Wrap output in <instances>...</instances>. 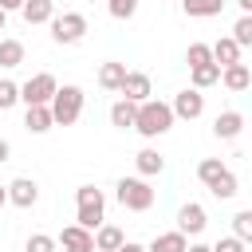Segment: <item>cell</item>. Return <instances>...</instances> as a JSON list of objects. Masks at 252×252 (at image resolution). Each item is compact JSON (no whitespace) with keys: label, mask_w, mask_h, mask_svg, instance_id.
<instances>
[{"label":"cell","mask_w":252,"mask_h":252,"mask_svg":"<svg viewBox=\"0 0 252 252\" xmlns=\"http://www.w3.org/2000/svg\"><path fill=\"white\" fill-rule=\"evenodd\" d=\"M8 201H12L16 209H32V205L39 201V185H35L32 177H16V181L8 185Z\"/></svg>","instance_id":"obj_12"},{"label":"cell","mask_w":252,"mask_h":252,"mask_svg":"<svg viewBox=\"0 0 252 252\" xmlns=\"http://www.w3.org/2000/svg\"><path fill=\"white\" fill-rule=\"evenodd\" d=\"M8 154H12V146H8L4 138H0V161H8Z\"/></svg>","instance_id":"obj_37"},{"label":"cell","mask_w":252,"mask_h":252,"mask_svg":"<svg viewBox=\"0 0 252 252\" xmlns=\"http://www.w3.org/2000/svg\"><path fill=\"white\" fill-rule=\"evenodd\" d=\"M4 24H8V12H4V8H0V32H4Z\"/></svg>","instance_id":"obj_40"},{"label":"cell","mask_w":252,"mask_h":252,"mask_svg":"<svg viewBox=\"0 0 252 252\" xmlns=\"http://www.w3.org/2000/svg\"><path fill=\"white\" fill-rule=\"evenodd\" d=\"M122 240H126V232H122L118 224H106V220H102V224L94 228V248H98V252H118Z\"/></svg>","instance_id":"obj_14"},{"label":"cell","mask_w":252,"mask_h":252,"mask_svg":"<svg viewBox=\"0 0 252 252\" xmlns=\"http://www.w3.org/2000/svg\"><path fill=\"white\" fill-rule=\"evenodd\" d=\"M220 83H224V91H232V94H244V91L252 87V71H248V63L220 67Z\"/></svg>","instance_id":"obj_13"},{"label":"cell","mask_w":252,"mask_h":252,"mask_svg":"<svg viewBox=\"0 0 252 252\" xmlns=\"http://www.w3.org/2000/svg\"><path fill=\"white\" fill-rule=\"evenodd\" d=\"M122 98H130V102H146L150 94H154V87H150V75L146 71H126V79H122V91H118Z\"/></svg>","instance_id":"obj_10"},{"label":"cell","mask_w":252,"mask_h":252,"mask_svg":"<svg viewBox=\"0 0 252 252\" xmlns=\"http://www.w3.org/2000/svg\"><path fill=\"white\" fill-rule=\"evenodd\" d=\"M20 102V83H12V79H0V110H12Z\"/></svg>","instance_id":"obj_31"},{"label":"cell","mask_w":252,"mask_h":252,"mask_svg":"<svg viewBox=\"0 0 252 252\" xmlns=\"http://www.w3.org/2000/svg\"><path fill=\"white\" fill-rule=\"evenodd\" d=\"M55 244H59L63 252H94V232L83 228V224H67V228L55 236Z\"/></svg>","instance_id":"obj_9"},{"label":"cell","mask_w":252,"mask_h":252,"mask_svg":"<svg viewBox=\"0 0 252 252\" xmlns=\"http://www.w3.org/2000/svg\"><path fill=\"white\" fill-rule=\"evenodd\" d=\"M169 106H173V118L193 122V118H201V114H205V94H201L197 87H185V91H177V98H173Z\"/></svg>","instance_id":"obj_7"},{"label":"cell","mask_w":252,"mask_h":252,"mask_svg":"<svg viewBox=\"0 0 252 252\" xmlns=\"http://www.w3.org/2000/svg\"><path fill=\"white\" fill-rule=\"evenodd\" d=\"M114 197L126 213H150L154 209V189H150L146 177H122L114 185Z\"/></svg>","instance_id":"obj_4"},{"label":"cell","mask_w":252,"mask_h":252,"mask_svg":"<svg viewBox=\"0 0 252 252\" xmlns=\"http://www.w3.org/2000/svg\"><path fill=\"white\" fill-rule=\"evenodd\" d=\"M118 252H146V244H134V240H122V248Z\"/></svg>","instance_id":"obj_35"},{"label":"cell","mask_w":252,"mask_h":252,"mask_svg":"<svg viewBox=\"0 0 252 252\" xmlns=\"http://www.w3.org/2000/svg\"><path fill=\"white\" fill-rule=\"evenodd\" d=\"M106 12H110L114 20H130V16L138 12V0H106Z\"/></svg>","instance_id":"obj_32"},{"label":"cell","mask_w":252,"mask_h":252,"mask_svg":"<svg viewBox=\"0 0 252 252\" xmlns=\"http://www.w3.org/2000/svg\"><path fill=\"white\" fill-rule=\"evenodd\" d=\"M134 118H138V102H130V98H118L110 106V122L118 130H134Z\"/></svg>","instance_id":"obj_21"},{"label":"cell","mask_w":252,"mask_h":252,"mask_svg":"<svg viewBox=\"0 0 252 252\" xmlns=\"http://www.w3.org/2000/svg\"><path fill=\"white\" fill-rule=\"evenodd\" d=\"M94 252H98V248H94Z\"/></svg>","instance_id":"obj_41"},{"label":"cell","mask_w":252,"mask_h":252,"mask_svg":"<svg viewBox=\"0 0 252 252\" xmlns=\"http://www.w3.org/2000/svg\"><path fill=\"white\" fill-rule=\"evenodd\" d=\"M189 79H193V87H197V91H205V87L220 83V63H201V67H189Z\"/></svg>","instance_id":"obj_23"},{"label":"cell","mask_w":252,"mask_h":252,"mask_svg":"<svg viewBox=\"0 0 252 252\" xmlns=\"http://www.w3.org/2000/svg\"><path fill=\"white\" fill-rule=\"evenodd\" d=\"M87 35V16L83 12H63V16H51V39L59 47H71Z\"/></svg>","instance_id":"obj_5"},{"label":"cell","mask_w":252,"mask_h":252,"mask_svg":"<svg viewBox=\"0 0 252 252\" xmlns=\"http://www.w3.org/2000/svg\"><path fill=\"white\" fill-rule=\"evenodd\" d=\"M24 252H59V244H55V236H47V232H32L28 244H24Z\"/></svg>","instance_id":"obj_30"},{"label":"cell","mask_w":252,"mask_h":252,"mask_svg":"<svg viewBox=\"0 0 252 252\" xmlns=\"http://www.w3.org/2000/svg\"><path fill=\"white\" fill-rule=\"evenodd\" d=\"M236 4H240V12H248V16H252V0H236Z\"/></svg>","instance_id":"obj_38"},{"label":"cell","mask_w":252,"mask_h":252,"mask_svg":"<svg viewBox=\"0 0 252 252\" xmlns=\"http://www.w3.org/2000/svg\"><path fill=\"white\" fill-rule=\"evenodd\" d=\"M122 79H126V63H102L98 67V87L102 91H122Z\"/></svg>","instance_id":"obj_22"},{"label":"cell","mask_w":252,"mask_h":252,"mask_svg":"<svg viewBox=\"0 0 252 252\" xmlns=\"http://www.w3.org/2000/svg\"><path fill=\"white\" fill-rule=\"evenodd\" d=\"M213 63H220V67L240 63V43H236L232 35H220V39L213 43Z\"/></svg>","instance_id":"obj_19"},{"label":"cell","mask_w":252,"mask_h":252,"mask_svg":"<svg viewBox=\"0 0 252 252\" xmlns=\"http://www.w3.org/2000/svg\"><path fill=\"white\" fill-rule=\"evenodd\" d=\"M106 220V197H102V189H94V185H79L75 189V224H83V228H98Z\"/></svg>","instance_id":"obj_2"},{"label":"cell","mask_w":252,"mask_h":252,"mask_svg":"<svg viewBox=\"0 0 252 252\" xmlns=\"http://www.w3.org/2000/svg\"><path fill=\"white\" fill-rule=\"evenodd\" d=\"M20 16H24L28 24H51V16H55V0H24Z\"/></svg>","instance_id":"obj_17"},{"label":"cell","mask_w":252,"mask_h":252,"mask_svg":"<svg viewBox=\"0 0 252 252\" xmlns=\"http://www.w3.org/2000/svg\"><path fill=\"white\" fill-rule=\"evenodd\" d=\"M185 63H189V67L213 63V43H189V51H185Z\"/></svg>","instance_id":"obj_28"},{"label":"cell","mask_w":252,"mask_h":252,"mask_svg":"<svg viewBox=\"0 0 252 252\" xmlns=\"http://www.w3.org/2000/svg\"><path fill=\"white\" fill-rule=\"evenodd\" d=\"M83 102H87V94H83V87H75V83H63L55 94H51V118H55V126H75L79 122V114H83Z\"/></svg>","instance_id":"obj_3"},{"label":"cell","mask_w":252,"mask_h":252,"mask_svg":"<svg viewBox=\"0 0 252 252\" xmlns=\"http://www.w3.org/2000/svg\"><path fill=\"white\" fill-rule=\"evenodd\" d=\"M134 165H138V177H158V173L165 169V158H161L158 150H150V146H146V150H138V154H134Z\"/></svg>","instance_id":"obj_16"},{"label":"cell","mask_w":252,"mask_h":252,"mask_svg":"<svg viewBox=\"0 0 252 252\" xmlns=\"http://www.w3.org/2000/svg\"><path fill=\"white\" fill-rule=\"evenodd\" d=\"M185 252H213V244H201V240H193V244H189Z\"/></svg>","instance_id":"obj_36"},{"label":"cell","mask_w":252,"mask_h":252,"mask_svg":"<svg viewBox=\"0 0 252 252\" xmlns=\"http://www.w3.org/2000/svg\"><path fill=\"white\" fill-rule=\"evenodd\" d=\"M189 248V236L185 232H161V236H154L150 244H146V252H185Z\"/></svg>","instance_id":"obj_18"},{"label":"cell","mask_w":252,"mask_h":252,"mask_svg":"<svg viewBox=\"0 0 252 252\" xmlns=\"http://www.w3.org/2000/svg\"><path fill=\"white\" fill-rule=\"evenodd\" d=\"M205 224H209V217H205V205H197V201H185V205L177 209V232H185V236H201V232H205Z\"/></svg>","instance_id":"obj_8"},{"label":"cell","mask_w":252,"mask_h":252,"mask_svg":"<svg viewBox=\"0 0 252 252\" xmlns=\"http://www.w3.org/2000/svg\"><path fill=\"white\" fill-rule=\"evenodd\" d=\"M232 236H240L248 248H252V209H240L232 217Z\"/></svg>","instance_id":"obj_27"},{"label":"cell","mask_w":252,"mask_h":252,"mask_svg":"<svg viewBox=\"0 0 252 252\" xmlns=\"http://www.w3.org/2000/svg\"><path fill=\"white\" fill-rule=\"evenodd\" d=\"M55 91H59V83H55V75H47V71H39V75H32L28 83H20V102H24V106H47Z\"/></svg>","instance_id":"obj_6"},{"label":"cell","mask_w":252,"mask_h":252,"mask_svg":"<svg viewBox=\"0 0 252 252\" xmlns=\"http://www.w3.org/2000/svg\"><path fill=\"white\" fill-rule=\"evenodd\" d=\"M51 126H55L51 106H28V114H24V130L28 134H47Z\"/></svg>","instance_id":"obj_15"},{"label":"cell","mask_w":252,"mask_h":252,"mask_svg":"<svg viewBox=\"0 0 252 252\" xmlns=\"http://www.w3.org/2000/svg\"><path fill=\"white\" fill-rule=\"evenodd\" d=\"M224 169H228V165H224L220 158H201V165H197V177H201V185L209 189V185H213V181H217Z\"/></svg>","instance_id":"obj_26"},{"label":"cell","mask_w":252,"mask_h":252,"mask_svg":"<svg viewBox=\"0 0 252 252\" xmlns=\"http://www.w3.org/2000/svg\"><path fill=\"white\" fill-rule=\"evenodd\" d=\"M8 205V185H0V209Z\"/></svg>","instance_id":"obj_39"},{"label":"cell","mask_w":252,"mask_h":252,"mask_svg":"<svg viewBox=\"0 0 252 252\" xmlns=\"http://www.w3.org/2000/svg\"><path fill=\"white\" fill-rule=\"evenodd\" d=\"M169 126H173V106H169V102H161V98H146V102H138L134 130H138L142 138H161Z\"/></svg>","instance_id":"obj_1"},{"label":"cell","mask_w":252,"mask_h":252,"mask_svg":"<svg viewBox=\"0 0 252 252\" xmlns=\"http://www.w3.org/2000/svg\"><path fill=\"white\" fill-rule=\"evenodd\" d=\"M209 193H213L217 201H228V197H236V193H240V185H236V173H232V169H224V173H220V177L209 185Z\"/></svg>","instance_id":"obj_24"},{"label":"cell","mask_w":252,"mask_h":252,"mask_svg":"<svg viewBox=\"0 0 252 252\" xmlns=\"http://www.w3.org/2000/svg\"><path fill=\"white\" fill-rule=\"evenodd\" d=\"M0 8H4V12H20V8H24V0H0Z\"/></svg>","instance_id":"obj_34"},{"label":"cell","mask_w":252,"mask_h":252,"mask_svg":"<svg viewBox=\"0 0 252 252\" xmlns=\"http://www.w3.org/2000/svg\"><path fill=\"white\" fill-rule=\"evenodd\" d=\"M240 130H244V114H240V110H220V114L213 118V134H217L220 142L240 138Z\"/></svg>","instance_id":"obj_11"},{"label":"cell","mask_w":252,"mask_h":252,"mask_svg":"<svg viewBox=\"0 0 252 252\" xmlns=\"http://www.w3.org/2000/svg\"><path fill=\"white\" fill-rule=\"evenodd\" d=\"M20 63H24V43H20V39H0V67L12 71V67H20Z\"/></svg>","instance_id":"obj_25"},{"label":"cell","mask_w":252,"mask_h":252,"mask_svg":"<svg viewBox=\"0 0 252 252\" xmlns=\"http://www.w3.org/2000/svg\"><path fill=\"white\" fill-rule=\"evenodd\" d=\"M181 8L189 20H213V16H220L224 0H181Z\"/></svg>","instance_id":"obj_20"},{"label":"cell","mask_w":252,"mask_h":252,"mask_svg":"<svg viewBox=\"0 0 252 252\" xmlns=\"http://www.w3.org/2000/svg\"><path fill=\"white\" fill-rule=\"evenodd\" d=\"M232 39H236L240 47H252V16H248V12H240V20L232 24Z\"/></svg>","instance_id":"obj_29"},{"label":"cell","mask_w":252,"mask_h":252,"mask_svg":"<svg viewBox=\"0 0 252 252\" xmlns=\"http://www.w3.org/2000/svg\"><path fill=\"white\" fill-rule=\"evenodd\" d=\"M213 252H248V244H244L240 236H220V240L213 244Z\"/></svg>","instance_id":"obj_33"}]
</instances>
